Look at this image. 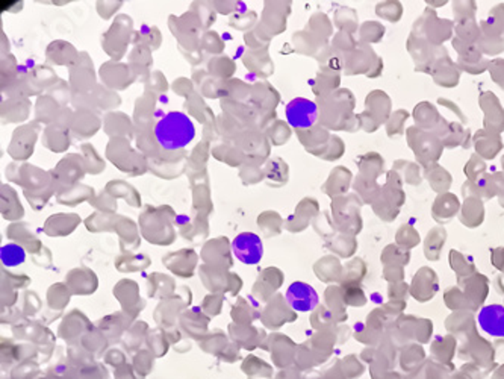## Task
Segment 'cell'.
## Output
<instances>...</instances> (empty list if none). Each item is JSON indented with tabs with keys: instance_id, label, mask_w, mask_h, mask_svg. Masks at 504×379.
<instances>
[{
	"instance_id": "cell-1",
	"label": "cell",
	"mask_w": 504,
	"mask_h": 379,
	"mask_svg": "<svg viewBox=\"0 0 504 379\" xmlns=\"http://www.w3.org/2000/svg\"><path fill=\"white\" fill-rule=\"evenodd\" d=\"M196 136V128L189 117L183 113L171 111L165 114L155 126L158 143L167 151H178L188 146Z\"/></svg>"
},
{
	"instance_id": "cell-2",
	"label": "cell",
	"mask_w": 504,
	"mask_h": 379,
	"mask_svg": "<svg viewBox=\"0 0 504 379\" xmlns=\"http://www.w3.org/2000/svg\"><path fill=\"white\" fill-rule=\"evenodd\" d=\"M286 120L295 129H308L314 126L318 118L315 102L305 98H295L285 108Z\"/></svg>"
},
{
	"instance_id": "cell-3",
	"label": "cell",
	"mask_w": 504,
	"mask_h": 379,
	"mask_svg": "<svg viewBox=\"0 0 504 379\" xmlns=\"http://www.w3.org/2000/svg\"><path fill=\"white\" fill-rule=\"evenodd\" d=\"M232 250H234L236 259L247 266L258 264L263 255L262 241L253 232H243L236 235L235 240L232 241Z\"/></svg>"
},
{
	"instance_id": "cell-4",
	"label": "cell",
	"mask_w": 504,
	"mask_h": 379,
	"mask_svg": "<svg viewBox=\"0 0 504 379\" xmlns=\"http://www.w3.org/2000/svg\"><path fill=\"white\" fill-rule=\"evenodd\" d=\"M319 297L315 288L306 282H292L286 290V304L297 313L314 311L318 306Z\"/></svg>"
},
{
	"instance_id": "cell-5",
	"label": "cell",
	"mask_w": 504,
	"mask_h": 379,
	"mask_svg": "<svg viewBox=\"0 0 504 379\" xmlns=\"http://www.w3.org/2000/svg\"><path fill=\"white\" fill-rule=\"evenodd\" d=\"M477 322L487 335L504 338V306L498 304L486 305L480 310Z\"/></svg>"
},
{
	"instance_id": "cell-6",
	"label": "cell",
	"mask_w": 504,
	"mask_h": 379,
	"mask_svg": "<svg viewBox=\"0 0 504 379\" xmlns=\"http://www.w3.org/2000/svg\"><path fill=\"white\" fill-rule=\"evenodd\" d=\"M88 326H90V323H88L84 315L81 313L73 311L61 325L59 337L68 343H73Z\"/></svg>"
},
{
	"instance_id": "cell-7",
	"label": "cell",
	"mask_w": 504,
	"mask_h": 379,
	"mask_svg": "<svg viewBox=\"0 0 504 379\" xmlns=\"http://www.w3.org/2000/svg\"><path fill=\"white\" fill-rule=\"evenodd\" d=\"M241 370L247 375V379H273V367L254 355H249L243 361Z\"/></svg>"
},
{
	"instance_id": "cell-8",
	"label": "cell",
	"mask_w": 504,
	"mask_h": 379,
	"mask_svg": "<svg viewBox=\"0 0 504 379\" xmlns=\"http://www.w3.org/2000/svg\"><path fill=\"white\" fill-rule=\"evenodd\" d=\"M117 297L120 299V302L123 304V306L126 308L127 311H129L132 315H133V310L132 308L135 306V310L137 311H141L144 304L141 302V299H138V295H137V286L132 282H127V284H120V286L117 287Z\"/></svg>"
},
{
	"instance_id": "cell-9",
	"label": "cell",
	"mask_w": 504,
	"mask_h": 379,
	"mask_svg": "<svg viewBox=\"0 0 504 379\" xmlns=\"http://www.w3.org/2000/svg\"><path fill=\"white\" fill-rule=\"evenodd\" d=\"M180 323H182V328L194 338H200L206 333L207 319L205 317V315L198 314V310H193V311L183 314Z\"/></svg>"
},
{
	"instance_id": "cell-10",
	"label": "cell",
	"mask_w": 504,
	"mask_h": 379,
	"mask_svg": "<svg viewBox=\"0 0 504 379\" xmlns=\"http://www.w3.org/2000/svg\"><path fill=\"white\" fill-rule=\"evenodd\" d=\"M288 342V338L283 335H271L268 340L267 349L271 353V358H273L274 366L277 367H286L290 366L291 362V355L283 349V344Z\"/></svg>"
},
{
	"instance_id": "cell-11",
	"label": "cell",
	"mask_w": 504,
	"mask_h": 379,
	"mask_svg": "<svg viewBox=\"0 0 504 379\" xmlns=\"http://www.w3.org/2000/svg\"><path fill=\"white\" fill-rule=\"evenodd\" d=\"M129 319L123 317L122 314H114L109 315L105 320H100V329L102 333H105V335L109 338V340H118L120 335L124 331V328L129 326Z\"/></svg>"
},
{
	"instance_id": "cell-12",
	"label": "cell",
	"mask_w": 504,
	"mask_h": 379,
	"mask_svg": "<svg viewBox=\"0 0 504 379\" xmlns=\"http://www.w3.org/2000/svg\"><path fill=\"white\" fill-rule=\"evenodd\" d=\"M67 361L70 366L82 370L88 366L94 364V355L88 352L82 346H70L67 352Z\"/></svg>"
},
{
	"instance_id": "cell-13",
	"label": "cell",
	"mask_w": 504,
	"mask_h": 379,
	"mask_svg": "<svg viewBox=\"0 0 504 379\" xmlns=\"http://www.w3.org/2000/svg\"><path fill=\"white\" fill-rule=\"evenodd\" d=\"M155 366V355L150 351H138L132 358V367L137 375L141 378H147Z\"/></svg>"
},
{
	"instance_id": "cell-14",
	"label": "cell",
	"mask_w": 504,
	"mask_h": 379,
	"mask_svg": "<svg viewBox=\"0 0 504 379\" xmlns=\"http://www.w3.org/2000/svg\"><path fill=\"white\" fill-rule=\"evenodd\" d=\"M81 346L93 355H102L108 346L106 335L100 333V331H90L86 335H84Z\"/></svg>"
},
{
	"instance_id": "cell-15",
	"label": "cell",
	"mask_w": 504,
	"mask_h": 379,
	"mask_svg": "<svg viewBox=\"0 0 504 379\" xmlns=\"http://www.w3.org/2000/svg\"><path fill=\"white\" fill-rule=\"evenodd\" d=\"M41 376V369L35 360L23 361L20 364L11 369L10 378L12 379H37Z\"/></svg>"
},
{
	"instance_id": "cell-16",
	"label": "cell",
	"mask_w": 504,
	"mask_h": 379,
	"mask_svg": "<svg viewBox=\"0 0 504 379\" xmlns=\"http://www.w3.org/2000/svg\"><path fill=\"white\" fill-rule=\"evenodd\" d=\"M200 347H202L206 353L220 357V353L227 347V338L223 333H215L209 337L202 338V340H200Z\"/></svg>"
},
{
	"instance_id": "cell-17",
	"label": "cell",
	"mask_w": 504,
	"mask_h": 379,
	"mask_svg": "<svg viewBox=\"0 0 504 379\" xmlns=\"http://www.w3.org/2000/svg\"><path fill=\"white\" fill-rule=\"evenodd\" d=\"M26 259V254L25 249L19 244H6V246L2 248V263L6 267H15L21 263H25Z\"/></svg>"
},
{
	"instance_id": "cell-18",
	"label": "cell",
	"mask_w": 504,
	"mask_h": 379,
	"mask_svg": "<svg viewBox=\"0 0 504 379\" xmlns=\"http://www.w3.org/2000/svg\"><path fill=\"white\" fill-rule=\"evenodd\" d=\"M147 344L150 352L155 355V358H161L168 351V342L161 331H151L147 335Z\"/></svg>"
},
{
	"instance_id": "cell-19",
	"label": "cell",
	"mask_w": 504,
	"mask_h": 379,
	"mask_svg": "<svg viewBox=\"0 0 504 379\" xmlns=\"http://www.w3.org/2000/svg\"><path fill=\"white\" fill-rule=\"evenodd\" d=\"M146 329H147V325L146 323H137L129 333H127L126 338H124V343H126V347L129 351H135L138 349L140 344L142 343L144 337H146Z\"/></svg>"
},
{
	"instance_id": "cell-20",
	"label": "cell",
	"mask_w": 504,
	"mask_h": 379,
	"mask_svg": "<svg viewBox=\"0 0 504 379\" xmlns=\"http://www.w3.org/2000/svg\"><path fill=\"white\" fill-rule=\"evenodd\" d=\"M81 379H111V375L102 362H94L81 370Z\"/></svg>"
},
{
	"instance_id": "cell-21",
	"label": "cell",
	"mask_w": 504,
	"mask_h": 379,
	"mask_svg": "<svg viewBox=\"0 0 504 379\" xmlns=\"http://www.w3.org/2000/svg\"><path fill=\"white\" fill-rule=\"evenodd\" d=\"M68 297L70 296L67 293V290L62 286L52 287L49 291V304L56 308H62L64 305H66L68 302Z\"/></svg>"
},
{
	"instance_id": "cell-22",
	"label": "cell",
	"mask_w": 504,
	"mask_h": 379,
	"mask_svg": "<svg viewBox=\"0 0 504 379\" xmlns=\"http://www.w3.org/2000/svg\"><path fill=\"white\" fill-rule=\"evenodd\" d=\"M105 362L108 366L118 369L120 366L126 364V357H124L123 352H120L117 349H112L105 355Z\"/></svg>"
},
{
	"instance_id": "cell-23",
	"label": "cell",
	"mask_w": 504,
	"mask_h": 379,
	"mask_svg": "<svg viewBox=\"0 0 504 379\" xmlns=\"http://www.w3.org/2000/svg\"><path fill=\"white\" fill-rule=\"evenodd\" d=\"M114 378L115 379H144L140 375H137L133 367L131 364H127V362L114 370Z\"/></svg>"
},
{
	"instance_id": "cell-24",
	"label": "cell",
	"mask_w": 504,
	"mask_h": 379,
	"mask_svg": "<svg viewBox=\"0 0 504 379\" xmlns=\"http://www.w3.org/2000/svg\"><path fill=\"white\" fill-rule=\"evenodd\" d=\"M218 358L226 362H235L236 360H239V347L236 344H227V347L220 353Z\"/></svg>"
},
{
	"instance_id": "cell-25",
	"label": "cell",
	"mask_w": 504,
	"mask_h": 379,
	"mask_svg": "<svg viewBox=\"0 0 504 379\" xmlns=\"http://www.w3.org/2000/svg\"><path fill=\"white\" fill-rule=\"evenodd\" d=\"M37 379H61V378L58 375H56V373H53L50 369H47V372L44 375L39 376V378H37Z\"/></svg>"
},
{
	"instance_id": "cell-26",
	"label": "cell",
	"mask_w": 504,
	"mask_h": 379,
	"mask_svg": "<svg viewBox=\"0 0 504 379\" xmlns=\"http://www.w3.org/2000/svg\"><path fill=\"white\" fill-rule=\"evenodd\" d=\"M2 379H12V378H6V376H3V378H2Z\"/></svg>"
}]
</instances>
